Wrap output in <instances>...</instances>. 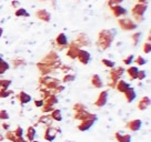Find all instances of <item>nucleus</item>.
<instances>
[{
  "label": "nucleus",
  "instance_id": "obj_12",
  "mask_svg": "<svg viewBox=\"0 0 151 142\" xmlns=\"http://www.w3.org/2000/svg\"><path fill=\"white\" fill-rule=\"evenodd\" d=\"M80 50V48L77 47L73 43H70L68 44V50H67V57H69L71 60H75L77 59V56H78V52Z\"/></svg>",
  "mask_w": 151,
  "mask_h": 142
},
{
  "label": "nucleus",
  "instance_id": "obj_3",
  "mask_svg": "<svg viewBox=\"0 0 151 142\" xmlns=\"http://www.w3.org/2000/svg\"><path fill=\"white\" fill-rule=\"evenodd\" d=\"M39 83L45 87L46 89H49V90H55L58 85H60V82L57 80L56 78H50L48 76H42L40 79H39ZM53 93V92H52Z\"/></svg>",
  "mask_w": 151,
  "mask_h": 142
},
{
  "label": "nucleus",
  "instance_id": "obj_5",
  "mask_svg": "<svg viewBox=\"0 0 151 142\" xmlns=\"http://www.w3.org/2000/svg\"><path fill=\"white\" fill-rule=\"evenodd\" d=\"M108 95H109V93L107 90L100 92L99 95H98V98H97V100L94 101V105L98 107V108L104 107L106 103H107V101H108Z\"/></svg>",
  "mask_w": 151,
  "mask_h": 142
},
{
  "label": "nucleus",
  "instance_id": "obj_33",
  "mask_svg": "<svg viewBox=\"0 0 151 142\" xmlns=\"http://www.w3.org/2000/svg\"><path fill=\"white\" fill-rule=\"evenodd\" d=\"M85 110H87V108H86V105L83 103L78 102V103H76L73 105V111L75 112H80V111H85Z\"/></svg>",
  "mask_w": 151,
  "mask_h": 142
},
{
  "label": "nucleus",
  "instance_id": "obj_51",
  "mask_svg": "<svg viewBox=\"0 0 151 142\" xmlns=\"http://www.w3.org/2000/svg\"><path fill=\"white\" fill-rule=\"evenodd\" d=\"M2 33H4V29H2V28H0V38L2 37Z\"/></svg>",
  "mask_w": 151,
  "mask_h": 142
},
{
  "label": "nucleus",
  "instance_id": "obj_50",
  "mask_svg": "<svg viewBox=\"0 0 151 142\" xmlns=\"http://www.w3.org/2000/svg\"><path fill=\"white\" fill-rule=\"evenodd\" d=\"M137 1H138V4H146L147 0H137Z\"/></svg>",
  "mask_w": 151,
  "mask_h": 142
},
{
  "label": "nucleus",
  "instance_id": "obj_41",
  "mask_svg": "<svg viewBox=\"0 0 151 142\" xmlns=\"http://www.w3.org/2000/svg\"><path fill=\"white\" fill-rule=\"evenodd\" d=\"M14 134L17 136V137H24V129L21 128V127H17V128L14 129Z\"/></svg>",
  "mask_w": 151,
  "mask_h": 142
},
{
  "label": "nucleus",
  "instance_id": "obj_8",
  "mask_svg": "<svg viewBox=\"0 0 151 142\" xmlns=\"http://www.w3.org/2000/svg\"><path fill=\"white\" fill-rule=\"evenodd\" d=\"M123 69L122 67H113L111 68V71H110V80H113V81H118L120 80V78L121 76L123 75Z\"/></svg>",
  "mask_w": 151,
  "mask_h": 142
},
{
  "label": "nucleus",
  "instance_id": "obj_38",
  "mask_svg": "<svg viewBox=\"0 0 151 142\" xmlns=\"http://www.w3.org/2000/svg\"><path fill=\"white\" fill-rule=\"evenodd\" d=\"M16 134H14V131H10V130H8L7 131V133H6V139H8L9 141H11V142H14V140L16 139Z\"/></svg>",
  "mask_w": 151,
  "mask_h": 142
},
{
  "label": "nucleus",
  "instance_id": "obj_40",
  "mask_svg": "<svg viewBox=\"0 0 151 142\" xmlns=\"http://www.w3.org/2000/svg\"><path fill=\"white\" fill-rule=\"evenodd\" d=\"M14 68H18V67L20 66H24L26 65V62L22 60V59H16V60H14Z\"/></svg>",
  "mask_w": 151,
  "mask_h": 142
},
{
  "label": "nucleus",
  "instance_id": "obj_37",
  "mask_svg": "<svg viewBox=\"0 0 151 142\" xmlns=\"http://www.w3.org/2000/svg\"><path fill=\"white\" fill-rule=\"evenodd\" d=\"M122 1H123V0H109V1H108V7L111 9V8H113V7L120 5Z\"/></svg>",
  "mask_w": 151,
  "mask_h": 142
},
{
  "label": "nucleus",
  "instance_id": "obj_24",
  "mask_svg": "<svg viewBox=\"0 0 151 142\" xmlns=\"http://www.w3.org/2000/svg\"><path fill=\"white\" fill-rule=\"evenodd\" d=\"M43 101H45V103L49 104V105H56L59 100H58L56 95H48L47 98H45Z\"/></svg>",
  "mask_w": 151,
  "mask_h": 142
},
{
  "label": "nucleus",
  "instance_id": "obj_53",
  "mask_svg": "<svg viewBox=\"0 0 151 142\" xmlns=\"http://www.w3.org/2000/svg\"><path fill=\"white\" fill-rule=\"evenodd\" d=\"M39 1H48V0H39Z\"/></svg>",
  "mask_w": 151,
  "mask_h": 142
},
{
  "label": "nucleus",
  "instance_id": "obj_44",
  "mask_svg": "<svg viewBox=\"0 0 151 142\" xmlns=\"http://www.w3.org/2000/svg\"><path fill=\"white\" fill-rule=\"evenodd\" d=\"M143 52L145 53H150L151 52V43L150 42H146L145 44H143Z\"/></svg>",
  "mask_w": 151,
  "mask_h": 142
},
{
  "label": "nucleus",
  "instance_id": "obj_26",
  "mask_svg": "<svg viewBox=\"0 0 151 142\" xmlns=\"http://www.w3.org/2000/svg\"><path fill=\"white\" fill-rule=\"evenodd\" d=\"M52 122V119L51 117H50V114H47L46 113V115H41L40 118H39V123H41V124H46V126H50Z\"/></svg>",
  "mask_w": 151,
  "mask_h": 142
},
{
  "label": "nucleus",
  "instance_id": "obj_22",
  "mask_svg": "<svg viewBox=\"0 0 151 142\" xmlns=\"http://www.w3.org/2000/svg\"><path fill=\"white\" fill-rule=\"evenodd\" d=\"M114 138L118 142H131V136L130 134H123L122 132H116Z\"/></svg>",
  "mask_w": 151,
  "mask_h": 142
},
{
  "label": "nucleus",
  "instance_id": "obj_47",
  "mask_svg": "<svg viewBox=\"0 0 151 142\" xmlns=\"http://www.w3.org/2000/svg\"><path fill=\"white\" fill-rule=\"evenodd\" d=\"M1 127H2V129H4V130L8 131V130H9V128H10V124H9V123H7V122H4L2 124H1Z\"/></svg>",
  "mask_w": 151,
  "mask_h": 142
},
{
  "label": "nucleus",
  "instance_id": "obj_49",
  "mask_svg": "<svg viewBox=\"0 0 151 142\" xmlns=\"http://www.w3.org/2000/svg\"><path fill=\"white\" fill-rule=\"evenodd\" d=\"M7 71V69H6L4 66H1L0 65V76H2V75H5V72Z\"/></svg>",
  "mask_w": 151,
  "mask_h": 142
},
{
  "label": "nucleus",
  "instance_id": "obj_2",
  "mask_svg": "<svg viewBox=\"0 0 151 142\" xmlns=\"http://www.w3.org/2000/svg\"><path fill=\"white\" fill-rule=\"evenodd\" d=\"M147 9H148V5L147 4H137L131 10L132 20L136 24H140L145 20V14H146Z\"/></svg>",
  "mask_w": 151,
  "mask_h": 142
},
{
  "label": "nucleus",
  "instance_id": "obj_11",
  "mask_svg": "<svg viewBox=\"0 0 151 142\" xmlns=\"http://www.w3.org/2000/svg\"><path fill=\"white\" fill-rule=\"evenodd\" d=\"M77 59H78L82 65H88L90 61V59H91V56H90V53L87 51V50H82V49H80L79 52H78Z\"/></svg>",
  "mask_w": 151,
  "mask_h": 142
},
{
  "label": "nucleus",
  "instance_id": "obj_43",
  "mask_svg": "<svg viewBox=\"0 0 151 142\" xmlns=\"http://www.w3.org/2000/svg\"><path fill=\"white\" fill-rule=\"evenodd\" d=\"M147 77V73L145 70H139V72H138V77L137 79L138 80H145V78Z\"/></svg>",
  "mask_w": 151,
  "mask_h": 142
},
{
  "label": "nucleus",
  "instance_id": "obj_42",
  "mask_svg": "<svg viewBox=\"0 0 151 142\" xmlns=\"http://www.w3.org/2000/svg\"><path fill=\"white\" fill-rule=\"evenodd\" d=\"M122 62L124 63V65H127V66H129V65H131L132 62H133V56H132V55H130V56H128L127 58H124V59H123Z\"/></svg>",
  "mask_w": 151,
  "mask_h": 142
},
{
  "label": "nucleus",
  "instance_id": "obj_1",
  "mask_svg": "<svg viewBox=\"0 0 151 142\" xmlns=\"http://www.w3.org/2000/svg\"><path fill=\"white\" fill-rule=\"evenodd\" d=\"M116 37V30H110V29H104L101 30L98 34V40H97V46L100 50H107L111 43L113 42Z\"/></svg>",
  "mask_w": 151,
  "mask_h": 142
},
{
  "label": "nucleus",
  "instance_id": "obj_32",
  "mask_svg": "<svg viewBox=\"0 0 151 142\" xmlns=\"http://www.w3.org/2000/svg\"><path fill=\"white\" fill-rule=\"evenodd\" d=\"M133 62H136V63L138 65V67H141V66H145V65H146L147 60L142 57V56H138L136 59H133Z\"/></svg>",
  "mask_w": 151,
  "mask_h": 142
},
{
  "label": "nucleus",
  "instance_id": "obj_23",
  "mask_svg": "<svg viewBox=\"0 0 151 142\" xmlns=\"http://www.w3.org/2000/svg\"><path fill=\"white\" fill-rule=\"evenodd\" d=\"M138 72H139V69H138V67H129L127 69V73L129 78H130V80H136L138 77Z\"/></svg>",
  "mask_w": 151,
  "mask_h": 142
},
{
  "label": "nucleus",
  "instance_id": "obj_30",
  "mask_svg": "<svg viewBox=\"0 0 151 142\" xmlns=\"http://www.w3.org/2000/svg\"><path fill=\"white\" fill-rule=\"evenodd\" d=\"M11 85V80H5V79H0V90L8 89Z\"/></svg>",
  "mask_w": 151,
  "mask_h": 142
},
{
  "label": "nucleus",
  "instance_id": "obj_29",
  "mask_svg": "<svg viewBox=\"0 0 151 142\" xmlns=\"http://www.w3.org/2000/svg\"><path fill=\"white\" fill-rule=\"evenodd\" d=\"M55 109H56L55 105H49V104H46V103L41 107V111H42L43 113H51Z\"/></svg>",
  "mask_w": 151,
  "mask_h": 142
},
{
  "label": "nucleus",
  "instance_id": "obj_14",
  "mask_svg": "<svg viewBox=\"0 0 151 142\" xmlns=\"http://www.w3.org/2000/svg\"><path fill=\"white\" fill-rule=\"evenodd\" d=\"M36 17H37L39 20L41 21H45V22H49L50 19H51V14L49 11H47L46 9H40L36 11Z\"/></svg>",
  "mask_w": 151,
  "mask_h": 142
},
{
  "label": "nucleus",
  "instance_id": "obj_48",
  "mask_svg": "<svg viewBox=\"0 0 151 142\" xmlns=\"http://www.w3.org/2000/svg\"><path fill=\"white\" fill-rule=\"evenodd\" d=\"M14 142H27L24 139V137H16V139L14 140Z\"/></svg>",
  "mask_w": 151,
  "mask_h": 142
},
{
  "label": "nucleus",
  "instance_id": "obj_18",
  "mask_svg": "<svg viewBox=\"0 0 151 142\" xmlns=\"http://www.w3.org/2000/svg\"><path fill=\"white\" fill-rule=\"evenodd\" d=\"M150 98L149 97H142L141 99L139 100V102H138V109L143 111V110H147L149 108V105H150Z\"/></svg>",
  "mask_w": 151,
  "mask_h": 142
},
{
  "label": "nucleus",
  "instance_id": "obj_4",
  "mask_svg": "<svg viewBox=\"0 0 151 142\" xmlns=\"http://www.w3.org/2000/svg\"><path fill=\"white\" fill-rule=\"evenodd\" d=\"M118 24L124 31H131L138 27V24H136L131 18H120L118 20Z\"/></svg>",
  "mask_w": 151,
  "mask_h": 142
},
{
  "label": "nucleus",
  "instance_id": "obj_25",
  "mask_svg": "<svg viewBox=\"0 0 151 142\" xmlns=\"http://www.w3.org/2000/svg\"><path fill=\"white\" fill-rule=\"evenodd\" d=\"M36 128L35 127H29L27 129V133H26V136H27V139H28V141H33L35 140V138H36Z\"/></svg>",
  "mask_w": 151,
  "mask_h": 142
},
{
  "label": "nucleus",
  "instance_id": "obj_10",
  "mask_svg": "<svg viewBox=\"0 0 151 142\" xmlns=\"http://www.w3.org/2000/svg\"><path fill=\"white\" fill-rule=\"evenodd\" d=\"M96 121H97V120H94V119H86V120H82L80 122V124L78 126L79 131H82V132L88 131V130L93 126Z\"/></svg>",
  "mask_w": 151,
  "mask_h": 142
},
{
  "label": "nucleus",
  "instance_id": "obj_52",
  "mask_svg": "<svg viewBox=\"0 0 151 142\" xmlns=\"http://www.w3.org/2000/svg\"><path fill=\"white\" fill-rule=\"evenodd\" d=\"M31 142H40V141H37V140H33V141H31Z\"/></svg>",
  "mask_w": 151,
  "mask_h": 142
},
{
  "label": "nucleus",
  "instance_id": "obj_6",
  "mask_svg": "<svg viewBox=\"0 0 151 142\" xmlns=\"http://www.w3.org/2000/svg\"><path fill=\"white\" fill-rule=\"evenodd\" d=\"M71 43H73V44H76L77 47L80 48L81 46H90V40L89 38H88V36L87 34H83V33H81V34H79L78 37H77V39L76 40H73Z\"/></svg>",
  "mask_w": 151,
  "mask_h": 142
},
{
  "label": "nucleus",
  "instance_id": "obj_28",
  "mask_svg": "<svg viewBox=\"0 0 151 142\" xmlns=\"http://www.w3.org/2000/svg\"><path fill=\"white\" fill-rule=\"evenodd\" d=\"M14 16L16 17H29V14L24 8H18L14 12Z\"/></svg>",
  "mask_w": 151,
  "mask_h": 142
},
{
  "label": "nucleus",
  "instance_id": "obj_35",
  "mask_svg": "<svg viewBox=\"0 0 151 142\" xmlns=\"http://www.w3.org/2000/svg\"><path fill=\"white\" fill-rule=\"evenodd\" d=\"M101 62H102V65H104V66H106L107 68H110V69L116 66V63H114L112 60H109V59H102Z\"/></svg>",
  "mask_w": 151,
  "mask_h": 142
},
{
  "label": "nucleus",
  "instance_id": "obj_31",
  "mask_svg": "<svg viewBox=\"0 0 151 142\" xmlns=\"http://www.w3.org/2000/svg\"><path fill=\"white\" fill-rule=\"evenodd\" d=\"M141 32H134L133 34L131 36V40L132 42H133V46H137L138 42H139V40L141 38Z\"/></svg>",
  "mask_w": 151,
  "mask_h": 142
},
{
  "label": "nucleus",
  "instance_id": "obj_17",
  "mask_svg": "<svg viewBox=\"0 0 151 142\" xmlns=\"http://www.w3.org/2000/svg\"><path fill=\"white\" fill-rule=\"evenodd\" d=\"M124 98H126V101L127 102H129V103H131V102H133L134 100H136V98H137V93H136V90L133 89V88H129L126 92H124Z\"/></svg>",
  "mask_w": 151,
  "mask_h": 142
},
{
  "label": "nucleus",
  "instance_id": "obj_7",
  "mask_svg": "<svg viewBox=\"0 0 151 142\" xmlns=\"http://www.w3.org/2000/svg\"><path fill=\"white\" fill-rule=\"evenodd\" d=\"M141 126H142V121L140 119H133V120H130L129 122H127L126 128L129 129L132 132H136V131H139V130H140Z\"/></svg>",
  "mask_w": 151,
  "mask_h": 142
},
{
  "label": "nucleus",
  "instance_id": "obj_20",
  "mask_svg": "<svg viewBox=\"0 0 151 142\" xmlns=\"http://www.w3.org/2000/svg\"><path fill=\"white\" fill-rule=\"evenodd\" d=\"M31 95H29L28 93H26L24 91H20L19 92V95H18V100H19V102L21 104H27L29 103L30 101H31Z\"/></svg>",
  "mask_w": 151,
  "mask_h": 142
},
{
  "label": "nucleus",
  "instance_id": "obj_36",
  "mask_svg": "<svg viewBox=\"0 0 151 142\" xmlns=\"http://www.w3.org/2000/svg\"><path fill=\"white\" fill-rule=\"evenodd\" d=\"M14 92L9 89H4V90H0V98H8L10 95H12Z\"/></svg>",
  "mask_w": 151,
  "mask_h": 142
},
{
  "label": "nucleus",
  "instance_id": "obj_45",
  "mask_svg": "<svg viewBox=\"0 0 151 142\" xmlns=\"http://www.w3.org/2000/svg\"><path fill=\"white\" fill-rule=\"evenodd\" d=\"M43 104H45V101H43V99H41V100H35V105H36L37 108H41Z\"/></svg>",
  "mask_w": 151,
  "mask_h": 142
},
{
  "label": "nucleus",
  "instance_id": "obj_39",
  "mask_svg": "<svg viewBox=\"0 0 151 142\" xmlns=\"http://www.w3.org/2000/svg\"><path fill=\"white\" fill-rule=\"evenodd\" d=\"M9 119V113H8V111L7 110H0V120H8Z\"/></svg>",
  "mask_w": 151,
  "mask_h": 142
},
{
  "label": "nucleus",
  "instance_id": "obj_16",
  "mask_svg": "<svg viewBox=\"0 0 151 142\" xmlns=\"http://www.w3.org/2000/svg\"><path fill=\"white\" fill-rule=\"evenodd\" d=\"M111 11H112V14L116 17V18H121L122 16H126V14H128L127 9H126V8H123V7H121L120 5L111 8Z\"/></svg>",
  "mask_w": 151,
  "mask_h": 142
},
{
  "label": "nucleus",
  "instance_id": "obj_9",
  "mask_svg": "<svg viewBox=\"0 0 151 142\" xmlns=\"http://www.w3.org/2000/svg\"><path fill=\"white\" fill-rule=\"evenodd\" d=\"M75 119L79 120V121H82V120H86V119H94V120H97L98 118H97L96 114L90 113L87 110H85V111H80V112H76Z\"/></svg>",
  "mask_w": 151,
  "mask_h": 142
},
{
  "label": "nucleus",
  "instance_id": "obj_15",
  "mask_svg": "<svg viewBox=\"0 0 151 142\" xmlns=\"http://www.w3.org/2000/svg\"><path fill=\"white\" fill-rule=\"evenodd\" d=\"M56 137H57V129L52 128V127L49 126V127L46 129V131H45V136H43L45 140H47V141H49V142H52L56 139Z\"/></svg>",
  "mask_w": 151,
  "mask_h": 142
},
{
  "label": "nucleus",
  "instance_id": "obj_46",
  "mask_svg": "<svg viewBox=\"0 0 151 142\" xmlns=\"http://www.w3.org/2000/svg\"><path fill=\"white\" fill-rule=\"evenodd\" d=\"M11 6H12V7H14V9H18V8H20V2H19V1H12V2H11Z\"/></svg>",
  "mask_w": 151,
  "mask_h": 142
},
{
  "label": "nucleus",
  "instance_id": "obj_21",
  "mask_svg": "<svg viewBox=\"0 0 151 142\" xmlns=\"http://www.w3.org/2000/svg\"><path fill=\"white\" fill-rule=\"evenodd\" d=\"M91 85L97 89H101L104 87V82H102L99 75H93L91 77Z\"/></svg>",
  "mask_w": 151,
  "mask_h": 142
},
{
  "label": "nucleus",
  "instance_id": "obj_27",
  "mask_svg": "<svg viewBox=\"0 0 151 142\" xmlns=\"http://www.w3.org/2000/svg\"><path fill=\"white\" fill-rule=\"evenodd\" d=\"M50 117H51L52 120H55V121H58V122H60V121L62 120L61 111H60L59 109H55L51 112V113H50Z\"/></svg>",
  "mask_w": 151,
  "mask_h": 142
},
{
  "label": "nucleus",
  "instance_id": "obj_19",
  "mask_svg": "<svg viewBox=\"0 0 151 142\" xmlns=\"http://www.w3.org/2000/svg\"><path fill=\"white\" fill-rule=\"evenodd\" d=\"M129 88H130V85H129V83H128L127 81L118 80L117 81V85H116V88H114V89H117L120 93H124Z\"/></svg>",
  "mask_w": 151,
  "mask_h": 142
},
{
  "label": "nucleus",
  "instance_id": "obj_13",
  "mask_svg": "<svg viewBox=\"0 0 151 142\" xmlns=\"http://www.w3.org/2000/svg\"><path fill=\"white\" fill-rule=\"evenodd\" d=\"M56 44L59 47L60 50L68 47V39L65 33H59L56 38Z\"/></svg>",
  "mask_w": 151,
  "mask_h": 142
},
{
  "label": "nucleus",
  "instance_id": "obj_34",
  "mask_svg": "<svg viewBox=\"0 0 151 142\" xmlns=\"http://www.w3.org/2000/svg\"><path fill=\"white\" fill-rule=\"evenodd\" d=\"M73 80H76V76H75V75L67 73L66 76L63 77V79H62V82H63V83H67V82H72Z\"/></svg>",
  "mask_w": 151,
  "mask_h": 142
}]
</instances>
